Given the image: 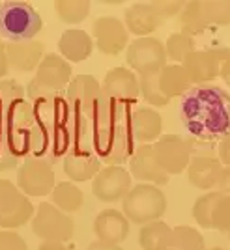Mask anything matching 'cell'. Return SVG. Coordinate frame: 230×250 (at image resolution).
<instances>
[{
  "instance_id": "11",
  "label": "cell",
  "mask_w": 230,
  "mask_h": 250,
  "mask_svg": "<svg viewBox=\"0 0 230 250\" xmlns=\"http://www.w3.org/2000/svg\"><path fill=\"white\" fill-rule=\"evenodd\" d=\"M157 165L167 176H178L185 172L193 157V144L180 135H161L154 144Z\"/></svg>"
},
{
  "instance_id": "31",
  "label": "cell",
  "mask_w": 230,
  "mask_h": 250,
  "mask_svg": "<svg viewBox=\"0 0 230 250\" xmlns=\"http://www.w3.org/2000/svg\"><path fill=\"white\" fill-rule=\"evenodd\" d=\"M54 10H56V15L60 17L62 22L77 24L88 17L90 2H86V0H56Z\"/></svg>"
},
{
  "instance_id": "20",
  "label": "cell",
  "mask_w": 230,
  "mask_h": 250,
  "mask_svg": "<svg viewBox=\"0 0 230 250\" xmlns=\"http://www.w3.org/2000/svg\"><path fill=\"white\" fill-rule=\"evenodd\" d=\"M94 231L97 241L120 245L129 235V220L118 209H103L94 220Z\"/></svg>"
},
{
  "instance_id": "41",
  "label": "cell",
  "mask_w": 230,
  "mask_h": 250,
  "mask_svg": "<svg viewBox=\"0 0 230 250\" xmlns=\"http://www.w3.org/2000/svg\"><path fill=\"white\" fill-rule=\"evenodd\" d=\"M217 187H219V192H223V194H230V167L223 168Z\"/></svg>"
},
{
  "instance_id": "4",
  "label": "cell",
  "mask_w": 230,
  "mask_h": 250,
  "mask_svg": "<svg viewBox=\"0 0 230 250\" xmlns=\"http://www.w3.org/2000/svg\"><path fill=\"white\" fill-rule=\"evenodd\" d=\"M43 28L42 15L28 2L8 0L0 4V38L13 43L32 42Z\"/></svg>"
},
{
  "instance_id": "17",
  "label": "cell",
  "mask_w": 230,
  "mask_h": 250,
  "mask_svg": "<svg viewBox=\"0 0 230 250\" xmlns=\"http://www.w3.org/2000/svg\"><path fill=\"white\" fill-rule=\"evenodd\" d=\"M129 174L138 181H144L150 185H167L168 176L163 168L157 165L154 144H140L135 147L133 155L129 159Z\"/></svg>"
},
{
  "instance_id": "28",
  "label": "cell",
  "mask_w": 230,
  "mask_h": 250,
  "mask_svg": "<svg viewBox=\"0 0 230 250\" xmlns=\"http://www.w3.org/2000/svg\"><path fill=\"white\" fill-rule=\"evenodd\" d=\"M172 228L163 220L144 224L138 231V245L142 250H167V243Z\"/></svg>"
},
{
  "instance_id": "24",
  "label": "cell",
  "mask_w": 230,
  "mask_h": 250,
  "mask_svg": "<svg viewBox=\"0 0 230 250\" xmlns=\"http://www.w3.org/2000/svg\"><path fill=\"white\" fill-rule=\"evenodd\" d=\"M60 56L68 62H83L94 51V40L84 30H66L58 40Z\"/></svg>"
},
{
  "instance_id": "13",
  "label": "cell",
  "mask_w": 230,
  "mask_h": 250,
  "mask_svg": "<svg viewBox=\"0 0 230 250\" xmlns=\"http://www.w3.org/2000/svg\"><path fill=\"white\" fill-rule=\"evenodd\" d=\"M17 187L21 188L23 194L26 196H47L56 187V177L52 165L36 159L26 157L21 168L17 170Z\"/></svg>"
},
{
  "instance_id": "18",
  "label": "cell",
  "mask_w": 230,
  "mask_h": 250,
  "mask_svg": "<svg viewBox=\"0 0 230 250\" xmlns=\"http://www.w3.org/2000/svg\"><path fill=\"white\" fill-rule=\"evenodd\" d=\"M124 24L133 36L148 38L163 24V17L157 13L152 2H135L124 13Z\"/></svg>"
},
{
  "instance_id": "5",
  "label": "cell",
  "mask_w": 230,
  "mask_h": 250,
  "mask_svg": "<svg viewBox=\"0 0 230 250\" xmlns=\"http://www.w3.org/2000/svg\"><path fill=\"white\" fill-rule=\"evenodd\" d=\"M167 211V198L163 190L150 183H140L129 190L122 200V213L129 222L135 224H150L159 220Z\"/></svg>"
},
{
  "instance_id": "16",
  "label": "cell",
  "mask_w": 230,
  "mask_h": 250,
  "mask_svg": "<svg viewBox=\"0 0 230 250\" xmlns=\"http://www.w3.org/2000/svg\"><path fill=\"white\" fill-rule=\"evenodd\" d=\"M34 81L49 92H66L71 83V65L60 54L49 52L36 69Z\"/></svg>"
},
{
  "instance_id": "38",
  "label": "cell",
  "mask_w": 230,
  "mask_h": 250,
  "mask_svg": "<svg viewBox=\"0 0 230 250\" xmlns=\"http://www.w3.org/2000/svg\"><path fill=\"white\" fill-rule=\"evenodd\" d=\"M19 165V159L11 153L10 146H8V140L4 133L0 131V172H6V170H11Z\"/></svg>"
},
{
  "instance_id": "45",
  "label": "cell",
  "mask_w": 230,
  "mask_h": 250,
  "mask_svg": "<svg viewBox=\"0 0 230 250\" xmlns=\"http://www.w3.org/2000/svg\"><path fill=\"white\" fill-rule=\"evenodd\" d=\"M38 250H69L64 243H43Z\"/></svg>"
},
{
  "instance_id": "43",
  "label": "cell",
  "mask_w": 230,
  "mask_h": 250,
  "mask_svg": "<svg viewBox=\"0 0 230 250\" xmlns=\"http://www.w3.org/2000/svg\"><path fill=\"white\" fill-rule=\"evenodd\" d=\"M88 250H124L120 245H109V243H101V241H94Z\"/></svg>"
},
{
  "instance_id": "32",
  "label": "cell",
  "mask_w": 230,
  "mask_h": 250,
  "mask_svg": "<svg viewBox=\"0 0 230 250\" xmlns=\"http://www.w3.org/2000/svg\"><path fill=\"white\" fill-rule=\"evenodd\" d=\"M165 51H167V58H170L172 62L184 63L189 52L197 51L195 49V40L187 34L176 32V34L168 36L167 43H165Z\"/></svg>"
},
{
  "instance_id": "27",
  "label": "cell",
  "mask_w": 230,
  "mask_h": 250,
  "mask_svg": "<svg viewBox=\"0 0 230 250\" xmlns=\"http://www.w3.org/2000/svg\"><path fill=\"white\" fill-rule=\"evenodd\" d=\"M52 204L56 208L64 211V213H75L83 208L84 204V194L83 190L73 185L71 181H62V183H56L54 190L51 192Z\"/></svg>"
},
{
  "instance_id": "42",
  "label": "cell",
  "mask_w": 230,
  "mask_h": 250,
  "mask_svg": "<svg viewBox=\"0 0 230 250\" xmlns=\"http://www.w3.org/2000/svg\"><path fill=\"white\" fill-rule=\"evenodd\" d=\"M10 63H8V56H6V43H0V81L8 75Z\"/></svg>"
},
{
  "instance_id": "19",
  "label": "cell",
  "mask_w": 230,
  "mask_h": 250,
  "mask_svg": "<svg viewBox=\"0 0 230 250\" xmlns=\"http://www.w3.org/2000/svg\"><path fill=\"white\" fill-rule=\"evenodd\" d=\"M6 56L11 69L21 71V73H30L36 71L45 56V47L42 42H21V43H6Z\"/></svg>"
},
{
  "instance_id": "33",
  "label": "cell",
  "mask_w": 230,
  "mask_h": 250,
  "mask_svg": "<svg viewBox=\"0 0 230 250\" xmlns=\"http://www.w3.org/2000/svg\"><path fill=\"white\" fill-rule=\"evenodd\" d=\"M138 86H140V95L148 104L152 106H165L170 101L168 97L163 95L159 88V73L154 75H142L138 77Z\"/></svg>"
},
{
  "instance_id": "12",
  "label": "cell",
  "mask_w": 230,
  "mask_h": 250,
  "mask_svg": "<svg viewBox=\"0 0 230 250\" xmlns=\"http://www.w3.org/2000/svg\"><path fill=\"white\" fill-rule=\"evenodd\" d=\"M230 58V49L227 47H215V49H204V51L189 52L184 60V69L189 75L191 83L195 86H206L219 77L221 63Z\"/></svg>"
},
{
  "instance_id": "7",
  "label": "cell",
  "mask_w": 230,
  "mask_h": 250,
  "mask_svg": "<svg viewBox=\"0 0 230 250\" xmlns=\"http://www.w3.org/2000/svg\"><path fill=\"white\" fill-rule=\"evenodd\" d=\"M32 231L43 243H68L73 237L75 222L54 204L42 202L32 219Z\"/></svg>"
},
{
  "instance_id": "30",
  "label": "cell",
  "mask_w": 230,
  "mask_h": 250,
  "mask_svg": "<svg viewBox=\"0 0 230 250\" xmlns=\"http://www.w3.org/2000/svg\"><path fill=\"white\" fill-rule=\"evenodd\" d=\"M221 198H223V192L211 190L208 194L197 198V202L193 204V219H195V222L199 224L200 228H204V229L211 228L213 211H215V206L219 204Z\"/></svg>"
},
{
  "instance_id": "48",
  "label": "cell",
  "mask_w": 230,
  "mask_h": 250,
  "mask_svg": "<svg viewBox=\"0 0 230 250\" xmlns=\"http://www.w3.org/2000/svg\"><path fill=\"white\" fill-rule=\"evenodd\" d=\"M229 233H230V231H229Z\"/></svg>"
},
{
  "instance_id": "36",
  "label": "cell",
  "mask_w": 230,
  "mask_h": 250,
  "mask_svg": "<svg viewBox=\"0 0 230 250\" xmlns=\"http://www.w3.org/2000/svg\"><path fill=\"white\" fill-rule=\"evenodd\" d=\"M211 228L219 229V231H230V194H223L219 204L215 206Z\"/></svg>"
},
{
  "instance_id": "9",
  "label": "cell",
  "mask_w": 230,
  "mask_h": 250,
  "mask_svg": "<svg viewBox=\"0 0 230 250\" xmlns=\"http://www.w3.org/2000/svg\"><path fill=\"white\" fill-rule=\"evenodd\" d=\"M34 219V206L21 188L8 179H0V228H21Z\"/></svg>"
},
{
  "instance_id": "47",
  "label": "cell",
  "mask_w": 230,
  "mask_h": 250,
  "mask_svg": "<svg viewBox=\"0 0 230 250\" xmlns=\"http://www.w3.org/2000/svg\"><path fill=\"white\" fill-rule=\"evenodd\" d=\"M0 43H4V40H2V38H0Z\"/></svg>"
},
{
  "instance_id": "23",
  "label": "cell",
  "mask_w": 230,
  "mask_h": 250,
  "mask_svg": "<svg viewBox=\"0 0 230 250\" xmlns=\"http://www.w3.org/2000/svg\"><path fill=\"white\" fill-rule=\"evenodd\" d=\"M103 168V163L94 151H69L64 157V172L71 181H90Z\"/></svg>"
},
{
  "instance_id": "25",
  "label": "cell",
  "mask_w": 230,
  "mask_h": 250,
  "mask_svg": "<svg viewBox=\"0 0 230 250\" xmlns=\"http://www.w3.org/2000/svg\"><path fill=\"white\" fill-rule=\"evenodd\" d=\"M191 84L193 83H191V79L185 73L182 63H170V65L167 63L159 71V88H161L163 95L168 97V99L187 94L189 90L193 88Z\"/></svg>"
},
{
  "instance_id": "1",
  "label": "cell",
  "mask_w": 230,
  "mask_h": 250,
  "mask_svg": "<svg viewBox=\"0 0 230 250\" xmlns=\"http://www.w3.org/2000/svg\"><path fill=\"white\" fill-rule=\"evenodd\" d=\"M26 99L34 108L30 157L54 165L75 146V120L66 92H49L32 79Z\"/></svg>"
},
{
  "instance_id": "15",
  "label": "cell",
  "mask_w": 230,
  "mask_h": 250,
  "mask_svg": "<svg viewBox=\"0 0 230 250\" xmlns=\"http://www.w3.org/2000/svg\"><path fill=\"white\" fill-rule=\"evenodd\" d=\"M92 34L95 36V47L105 56H118L122 51H126L129 36L124 21L118 17L103 15L95 19L92 24Z\"/></svg>"
},
{
  "instance_id": "29",
  "label": "cell",
  "mask_w": 230,
  "mask_h": 250,
  "mask_svg": "<svg viewBox=\"0 0 230 250\" xmlns=\"http://www.w3.org/2000/svg\"><path fill=\"white\" fill-rule=\"evenodd\" d=\"M167 250H204V237L191 226H176L170 231Z\"/></svg>"
},
{
  "instance_id": "22",
  "label": "cell",
  "mask_w": 230,
  "mask_h": 250,
  "mask_svg": "<svg viewBox=\"0 0 230 250\" xmlns=\"http://www.w3.org/2000/svg\"><path fill=\"white\" fill-rule=\"evenodd\" d=\"M131 135L135 140H138L140 144H150L156 142L161 136V129H163V120L161 114L150 108V106H137L131 112Z\"/></svg>"
},
{
  "instance_id": "6",
  "label": "cell",
  "mask_w": 230,
  "mask_h": 250,
  "mask_svg": "<svg viewBox=\"0 0 230 250\" xmlns=\"http://www.w3.org/2000/svg\"><path fill=\"white\" fill-rule=\"evenodd\" d=\"M32 127H34V108L28 99L19 101L4 116H0V131L4 133L11 153L21 159L30 157Z\"/></svg>"
},
{
  "instance_id": "10",
  "label": "cell",
  "mask_w": 230,
  "mask_h": 250,
  "mask_svg": "<svg viewBox=\"0 0 230 250\" xmlns=\"http://www.w3.org/2000/svg\"><path fill=\"white\" fill-rule=\"evenodd\" d=\"M101 97L129 110H135L137 101L140 97V86L137 75L127 67H115L107 71L101 83Z\"/></svg>"
},
{
  "instance_id": "14",
  "label": "cell",
  "mask_w": 230,
  "mask_h": 250,
  "mask_svg": "<svg viewBox=\"0 0 230 250\" xmlns=\"http://www.w3.org/2000/svg\"><path fill=\"white\" fill-rule=\"evenodd\" d=\"M131 181L133 177L124 167H103L101 172L92 179V194L105 204L120 202L133 188Z\"/></svg>"
},
{
  "instance_id": "21",
  "label": "cell",
  "mask_w": 230,
  "mask_h": 250,
  "mask_svg": "<svg viewBox=\"0 0 230 250\" xmlns=\"http://www.w3.org/2000/svg\"><path fill=\"white\" fill-rule=\"evenodd\" d=\"M223 168L225 167L219 161V157L193 155L187 167L189 183L195 188H202V190H209V188L217 187Z\"/></svg>"
},
{
  "instance_id": "26",
  "label": "cell",
  "mask_w": 230,
  "mask_h": 250,
  "mask_svg": "<svg viewBox=\"0 0 230 250\" xmlns=\"http://www.w3.org/2000/svg\"><path fill=\"white\" fill-rule=\"evenodd\" d=\"M178 26L182 34H187L191 38L206 32L209 24L206 21V15H204V2H200V0L185 2L184 10L180 11Z\"/></svg>"
},
{
  "instance_id": "37",
  "label": "cell",
  "mask_w": 230,
  "mask_h": 250,
  "mask_svg": "<svg viewBox=\"0 0 230 250\" xmlns=\"http://www.w3.org/2000/svg\"><path fill=\"white\" fill-rule=\"evenodd\" d=\"M0 250H28V247L17 231L0 229Z\"/></svg>"
},
{
  "instance_id": "8",
  "label": "cell",
  "mask_w": 230,
  "mask_h": 250,
  "mask_svg": "<svg viewBox=\"0 0 230 250\" xmlns=\"http://www.w3.org/2000/svg\"><path fill=\"white\" fill-rule=\"evenodd\" d=\"M127 65L131 67L133 73L142 75H154L159 73L167 65V51L165 45L159 42L157 38H137L133 43H129L126 52Z\"/></svg>"
},
{
  "instance_id": "3",
  "label": "cell",
  "mask_w": 230,
  "mask_h": 250,
  "mask_svg": "<svg viewBox=\"0 0 230 250\" xmlns=\"http://www.w3.org/2000/svg\"><path fill=\"white\" fill-rule=\"evenodd\" d=\"M129 122H95L90 131L88 146L107 167H122L131 159L135 147Z\"/></svg>"
},
{
  "instance_id": "34",
  "label": "cell",
  "mask_w": 230,
  "mask_h": 250,
  "mask_svg": "<svg viewBox=\"0 0 230 250\" xmlns=\"http://www.w3.org/2000/svg\"><path fill=\"white\" fill-rule=\"evenodd\" d=\"M26 99V90L13 79L0 81V116H4L11 106Z\"/></svg>"
},
{
  "instance_id": "35",
  "label": "cell",
  "mask_w": 230,
  "mask_h": 250,
  "mask_svg": "<svg viewBox=\"0 0 230 250\" xmlns=\"http://www.w3.org/2000/svg\"><path fill=\"white\" fill-rule=\"evenodd\" d=\"M204 15L208 24H215V26L230 24V0H206Z\"/></svg>"
},
{
  "instance_id": "44",
  "label": "cell",
  "mask_w": 230,
  "mask_h": 250,
  "mask_svg": "<svg viewBox=\"0 0 230 250\" xmlns=\"http://www.w3.org/2000/svg\"><path fill=\"white\" fill-rule=\"evenodd\" d=\"M219 77L225 81V83L230 86V58L227 60V62L221 63V71H219Z\"/></svg>"
},
{
  "instance_id": "46",
  "label": "cell",
  "mask_w": 230,
  "mask_h": 250,
  "mask_svg": "<svg viewBox=\"0 0 230 250\" xmlns=\"http://www.w3.org/2000/svg\"><path fill=\"white\" fill-rule=\"evenodd\" d=\"M209 250H225V249H221V247H213V249H209Z\"/></svg>"
},
{
  "instance_id": "2",
  "label": "cell",
  "mask_w": 230,
  "mask_h": 250,
  "mask_svg": "<svg viewBox=\"0 0 230 250\" xmlns=\"http://www.w3.org/2000/svg\"><path fill=\"white\" fill-rule=\"evenodd\" d=\"M180 118L197 142H221L230 133V94L211 84L193 86L182 95Z\"/></svg>"
},
{
  "instance_id": "39",
  "label": "cell",
  "mask_w": 230,
  "mask_h": 250,
  "mask_svg": "<svg viewBox=\"0 0 230 250\" xmlns=\"http://www.w3.org/2000/svg\"><path fill=\"white\" fill-rule=\"evenodd\" d=\"M152 4L157 10V13L163 17V21L168 19V17H174L185 6V2H180V0H157V2H152Z\"/></svg>"
},
{
  "instance_id": "40",
  "label": "cell",
  "mask_w": 230,
  "mask_h": 250,
  "mask_svg": "<svg viewBox=\"0 0 230 250\" xmlns=\"http://www.w3.org/2000/svg\"><path fill=\"white\" fill-rule=\"evenodd\" d=\"M217 155H219V161L223 163V167H230V133L219 142Z\"/></svg>"
}]
</instances>
